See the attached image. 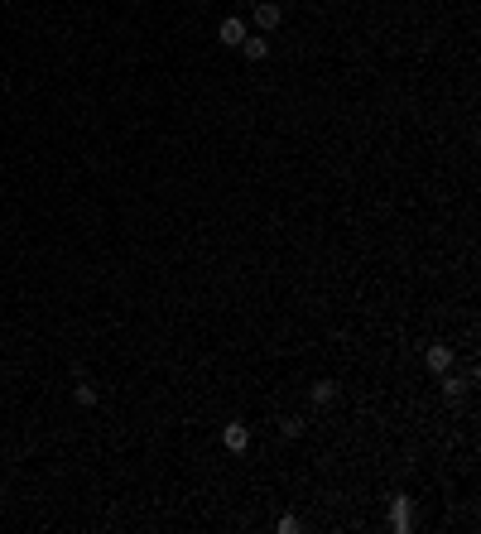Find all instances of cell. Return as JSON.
<instances>
[{
  "label": "cell",
  "instance_id": "cell-11",
  "mask_svg": "<svg viewBox=\"0 0 481 534\" xmlns=\"http://www.w3.org/2000/svg\"><path fill=\"white\" fill-rule=\"evenodd\" d=\"M0 491H5V486H0Z\"/></svg>",
  "mask_w": 481,
  "mask_h": 534
},
{
  "label": "cell",
  "instance_id": "cell-4",
  "mask_svg": "<svg viewBox=\"0 0 481 534\" xmlns=\"http://www.w3.org/2000/svg\"><path fill=\"white\" fill-rule=\"evenodd\" d=\"M221 443H226V452H246V443H251V428L241 424V419H231V424L221 428Z\"/></svg>",
  "mask_w": 481,
  "mask_h": 534
},
{
  "label": "cell",
  "instance_id": "cell-10",
  "mask_svg": "<svg viewBox=\"0 0 481 534\" xmlns=\"http://www.w3.org/2000/svg\"><path fill=\"white\" fill-rule=\"evenodd\" d=\"M280 433H284V438H298V433H303V424H298V419H284V424H280Z\"/></svg>",
  "mask_w": 481,
  "mask_h": 534
},
{
  "label": "cell",
  "instance_id": "cell-9",
  "mask_svg": "<svg viewBox=\"0 0 481 534\" xmlns=\"http://www.w3.org/2000/svg\"><path fill=\"white\" fill-rule=\"evenodd\" d=\"M73 400L92 409V405H96V400H101V395H96V385H92V380H78V390H73Z\"/></svg>",
  "mask_w": 481,
  "mask_h": 534
},
{
  "label": "cell",
  "instance_id": "cell-3",
  "mask_svg": "<svg viewBox=\"0 0 481 534\" xmlns=\"http://www.w3.org/2000/svg\"><path fill=\"white\" fill-rule=\"evenodd\" d=\"M217 39H221L226 48H241V39H246V19H241V15H226L221 29H217Z\"/></svg>",
  "mask_w": 481,
  "mask_h": 534
},
{
  "label": "cell",
  "instance_id": "cell-1",
  "mask_svg": "<svg viewBox=\"0 0 481 534\" xmlns=\"http://www.w3.org/2000/svg\"><path fill=\"white\" fill-rule=\"evenodd\" d=\"M280 19H284V10H280V0H255V24H260V34H270V29H280Z\"/></svg>",
  "mask_w": 481,
  "mask_h": 534
},
{
  "label": "cell",
  "instance_id": "cell-2",
  "mask_svg": "<svg viewBox=\"0 0 481 534\" xmlns=\"http://www.w3.org/2000/svg\"><path fill=\"white\" fill-rule=\"evenodd\" d=\"M424 366H428V371H438V376H443V371H453V347H448V342H428Z\"/></svg>",
  "mask_w": 481,
  "mask_h": 534
},
{
  "label": "cell",
  "instance_id": "cell-8",
  "mask_svg": "<svg viewBox=\"0 0 481 534\" xmlns=\"http://www.w3.org/2000/svg\"><path fill=\"white\" fill-rule=\"evenodd\" d=\"M462 395H467V380H457V376H448V371H443V400L453 405V400H462Z\"/></svg>",
  "mask_w": 481,
  "mask_h": 534
},
{
  "label": "cell",
  "instance_id": "cell-7",
  "mask_svg": "<svg viewBox=\"0 0 481 534\" xmlns=\"http://www.w3.org/2000/svg\"><path fill=\"white\" fill-rule=\"evenodd\" d=\"M308 400H313V405H332V400H337V385H332V380H313Z\"/></svg>",
  "mask_w": 481,
  "mask_h": 534
},
{
  "label": "cell",
  "instance_id": "cell-5",
  "mask_svg": "<svg viewBox=\"0 0 481 534\" xmlns=\"http://www.w3.org/2000/svg\"><path fill=\"white\" fill-rule=\"evenodd\" d=\"M241 53H246L251 63H265V58H270V39H265V34H246V39H241Z\"/></svg>",
  "mask_w": 481,
  "mask_h": 534
},
{
  "label": "cell",
  "instance_id": "cell-6",
  "mask_svg": "<svg viewBox=\"0 0 481 534\" xmlns=\"http://www.w3.org/2000/svg\"><path fill=\"white\" fill-rule=\"evenodd\" d=\"M390 525L399 534L409 530V496H390Z\"/></svg>",
  "mask_w": 481,
  "mask_h": 534
}]
</instances>
